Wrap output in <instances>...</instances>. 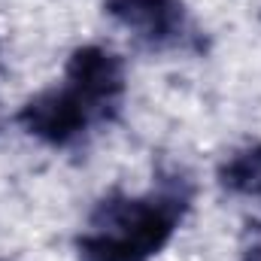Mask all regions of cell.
<instances>
[{
	"label": "cell",
	"mask_w": 261,
	"mask_h": 261,
	"mask_svg": "<svg viewBox=\"0 0 261 261\" xmlns=\"http://www.w3.org/2000/svg\"><path fill=\"white\" fill-rule=\"evenodd\" d=\"M189 200V182L179 176L146 197H103L91 213V231L76 240L79 261H149L173 237Z\"/></svg>",
	"instance_id": "obj_1"
},
{
	"label": "cell",
	"mask_w": 261,
	"mask_h": 261,
	"mask_svg": "<svg viewBox=\"0 0 261 261\" xmlns=\"http://www.w3.org/2000/svg\"><path fill=\"white\" fill-rule=\"evenodd\" d=\"M97 116L91 113V107L70 88H49V91H40L37 97H31L15 122L28 130L31 137L49 143V146H67L73 143L76 137H82V130L88 128Z\"/></svg>",
	"instance_id": "obj_2"
},
{
	"label": "cell",
	"mask_w": 261,
	"mask_h": 261,
	"mask_svg": "<svg viewBox=\"0 0 261 261\" xmlns=\"http://www.w3.org/2000/svg\"><path fill=\"white\" fill-rule=\"evenodd\" d=\"M67 85L91 107L97 119H107L125 91V67L119 55L100 46H82L67 61Z\"/></svg>",
	"instance_id": "obj_3"
},
{
	"label": "cell",
	"mask_w": 261,
	"mask_h": 261,
	"mask_svg": "<svg viewBox=\"0 0 261 261\" xmlns=\"http://www.w3.org/2000/svg\"><path fill=\"white\" fill-rule=\"evenodd\" d=\"M103 9L155 49L176 46L186 37L182 0H103Z\"/></svg>",
	"instance_id": "obj_4"
},
{
	"label": "cell",
	"mask_w": 261,
	"mask_h": 261,
	"mask_svg": "<svg viewBox=\"0 0 261 261\" xmlns=\"http://www.w3.org/2000/svg\"><path fill=\"white\" fill-rule=\"evenodd\" d=\"M219 182L237 195H261V143L228 158L219 170Z\"/></svg>",
	"instance_id": "obj_5"
},
{
	"label": "cell",
	"mask_w": 261,
	"mask_h": 261,
	"mask_svg": "<svg viewBox=\"0 0 261 261\" xmlns=\"http://www.w3.org/2000/svg\"><path fill=\"white\" fill-rule=\"evenodd\" d=\"M243 261H261V228L252 231V246L243 252Z\"/></svg>",
	"instance_id": "obj_6"
}]
</instances>
